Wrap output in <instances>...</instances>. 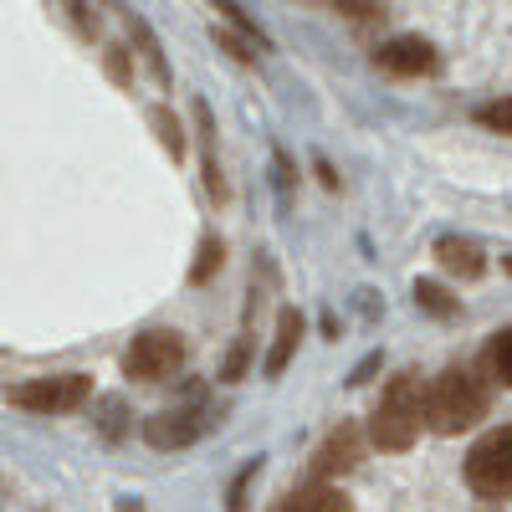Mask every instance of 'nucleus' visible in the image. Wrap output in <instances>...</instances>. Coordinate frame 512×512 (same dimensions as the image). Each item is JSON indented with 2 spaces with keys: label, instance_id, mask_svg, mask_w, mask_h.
<instances>
[{
  "label": "nucleus",
  "instance_id": "nucleus-1",
  "mask_svg": "<svg viewBox=\"0 0 512 512\" xmlns=\"http://www.w3.org/2000/svg\"><path fill=\"white\" fill-rule=\"evenodd\" d=\"M492 395H487V384L472 374V369H441L431 384H425V425L441 436H461V431H472V425L487 415Z\"/></svg>",
  "mask_w": 512,
  "mask_h": 512
},
{
  "label": "nucleus",
  "instance_id": "nucleus-2",
  "mask_svg": "<svg viewBox=\"0 0 512 512\" xmlns=\"http://www.w3.org/2000/svg\"><path fill=\"white\" fill-rule=\"evenodd\" d=\"M420 425H425V384H420V374H395L390 390H384L379 405H374L369 441L379 451H410Z\"/></svg>",
  "mask_w": 512,
  "mask_h": 512
},
{
  "label": "nucleus",
  "instance_id": "nucleus-3",
  "mask_svg": "<svg viewBox=\"0 0 512 512\" xmlns=\"http://www.w3.org/2000/svg\"><path fill=\"white\" fill-rule=\"evenodd\" d=\"M466 487L487 502L512 497V425H497L466 451Z\"/></svg>",
  "mask_w": 512,
  "mask_h": 512
},
{
  "label": "nucleus",
  "instance_id": "nucleus-4",
  "mask_svg": "<svg viewBox=\"0 0 512 512\" xmlns=\"http://www.w3.org/2000/svg\"><path fill=\"white\" fill-rule=\"evenodd\" d=\"M185 364V338L180 333H169V328H149L134 338V349L123 354V369L128 379H144V384H164V379H175Z\"/></svg>",
  "mask_w": 512,
  "mask_h": 512
},
{
  "label": "nucleus",
  "instance_id": "nucleus-5",
  "mask_svg": "<svg viewBox=\"0 0 512 512\" xmlns=\"http://www.w3.org/2000/svg\"><path fill=\"white\" fill-rule=\"evenodd\" d=\"M88 374H41V379H26L11 390V400L31 415H67L88 400Z\"/></svg>",
  "mask_w": 512,
  "mask_h": 512
},
{
  "label": "nucleus",
  "instance_id": "nucleus-6",
  "mask_svg": "<svg viewBox=\"0 0 512 512\" xmlns=\"http://www.w3.org/2000/svg\"><path fill=\"white\" fill-rule=\"evenodd\" d=\"M374 62L384 72H395V77H425V72H436V47L420 41V36H395L374 52Z\"/></svg>",
  "mask_w": 512,
  "mask_h": 512
},
{
  "label": "nucleus",
  "instance_id": "nucleus-7",
  "mask_svg": "<svg viewBox=\"0 0 512 512\" xmlns=\"http://www.w3.org/2000/svg\"><path fill=\"white\" fill-rule=\"evenodd\" d=\"M354 461H359V431H354V425H338V431L318 446L313 472H318V477H338V472H349Z\"/></svg>",
  "mask_w": 512,
  "mask_h": 512
},
{
  "label": "nucleus",
  "instance_id": "nucleus-8",
  "mask_svg": "<svg viewBox=\"0 0 512 512\" xmlns=\"http://www.w3.org/2000/svg\"><path fill=\"white\" fill-rule=\"evenodd\" d=\"M277 512H354V502L338 487H328V482H313V487H297Z\"/></svg>",
  "mask_w": 512,
  "mask_h": 512
},
{
  "label": "nucleus",
  "instance_id": "nucleus-9",
  "mask_svg": "<svg viewBox=\"0 0 512 512\" xmlns=\"http://www.w3.org/2000/svg\"><path fill=\"white\" fill-rule=\"evenodd\" d=\"M436 256H441V267L456 272V277H482V246L477 241H466V236H441L436 241Z\"/></svg>",
  "mask_w": 512,
  "mask_h": 512
},
{
  "label": "nucleus",
  "instance_id": "nucleus-10",
  "mask_svg": "<svg viewBox=\"0 0 512 512\" xmlns=\"http://www.w3.org/2000/svg\"><path fill=\"white\" fill-rule=\"evenodd\" d=\"M195 436H200V420L190 410H164V415L149 420V441L154 446H190Z\"/></svg>",
  "mask_w": 512,
  "mask_h": 512
},
{
  "label": "nucleus",
  "instance_id": "nucleus-11",
  "mask_svg": "<svg viewBox=\"0 0 512 512\" xmlns=\"http://www.w3.org/2000/svg\"><path fill=\"white\" fill-rule=\"evenodd\" d=\"M297 338H303V318L287 308V313L277 318V349H272V359H267V374H282V369H287V359H292V349H297Z\"/></svg>",
  "mask_w": 512,
  "mask_h": 512
},
{
  "label": "nucleus",
  "instance_id": "nucleus-12",
  "mask_svg": "<svg viewBox=\"0 0 512 512\" xmlns=\"http://www.w3.org/2000/svg\"><path fill=\"white\" fill-rule=\"evenodd\" d=\"M487 374L512 390V328L492 333V344H487Z\"/></svg>",
  "mask_w": 512,
  "mask_h": 512
},
{
  "label": "nucleus",
  "instance_id": "nucleus-13",
  "mask_svg": "<svg viewBox=\"0 0 512 512\" xmlns=\"http://www.w3.org/2000/svg\"><path fill=\"white\" fill-rule=\"evenodd\" d=\"M477 123H482V128H492V134H507V139H512V98L482 103V108H477Z\"/></svg>",
  "mask_w": 512,
  "mask_h": 512
},
{
  "label": "nucleus",
  "instance_id": "nucleus-14",
  "mask_svg": "<svg viewBox=\"0 0 512 512\" xmlns=\"http://www.w3.org/2000/svg\"><path fill=\"white\" fill-rule=\"evenodd\" d=\"M210 272H221V241H216V236L200 241V262H195L190 282H210Z\"/></svg>",
  "mask_w": 512,
  "mask_h": 512
},
{
  "label": "nucleus",
  "instance_id": "nucleus-15",
  "mask_svg": "<svg viewBox=\"0 0 512 512\" xmlns=\"http://www.w3.org/2000/svg\"><path fill=\"white\" fill-rule=\"evenodd\" d=\"M415 303L431 308L436 318H451V313H456V303H446V292H441L436 282H420V287H415Z\"/></svg>",
  "mask_w": 512,
  "mask_h": 512
},
{
  "label": "nucleus",
  "instance_id": "nucleus-16",
  "mask_svg": "<svg viewBox=\"0 0 512 512\" xmlns=\"http://www.w3.org/2000/svg\"><path fill=\"white\" fill-rule=\"evenodd\" d=\"M154 123L164 128V149H169V154H175V159H180V149H185V139H180V123H175V118H169L164 108H154Z\"/></svg>",
  "mask_w": 512,
  "mask_h": 512
}]
</instances>
